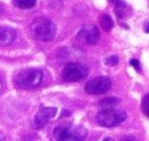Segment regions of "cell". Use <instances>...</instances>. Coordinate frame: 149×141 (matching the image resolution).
<instances>
[{"instance_id":"obj_1","label":"cell","mask_w":149,"mask_h":141,"mask_svg":"<svg viewBox=\"0 0 149 141\" xmlns=\"http://www.w3.org/2000/svg\"><path fill=\"white\" fill-rule=\"evenodd\" d=\"M88 131L81 126L64 124L57 126L53 131V136L57 140L62 141H81L87 137Z\"/></svg>"},{"instance_id":"obj_2","label":"cell","mask_w":149,"mask_h":141,"mask_svg":"<svg viewBox=\"0 0 149 141\" xmlns=\"http://www.w3.org/2000/svg\"><path fill=\"white\" fill-rule=\"evenodd\" d=\"M31 33L37 40L49 41L53 40L56 34V28L53 22L47 17H38L32 22Z\"/></svg>"},{"instance_id":"obj_3","label":"cell","mask_w":149,"mask_h":141,"mask_svg":"<svg viewBox=\"0 0 149 141\" xmlns=\"http://www.w3.org/2000/svg\"><path fill=\"white\" fill-rule=\"evenodd\" d=\"M126 118L125 111L114 107L103 108L96 115V122L104 127H113L123 123Z\"/></svg>"},{"instance_id":"obj_4","label":"cell","mask_w":149,"mask_h":141,"mask_svg":"<svg viewBox=\"0 0 149 141\" xmlns=\"http://www.w3.org/2000/svg\"><path fill=\"white\" fill-rule=\"evenodd\" d=\"M43 80L42 70L34 68H28L19 72L16 77V83L23 89L36 88Z\"/></svg>"},{"instance_id":"obj_5","label":"cell","mask_w":149,"mask_h":141,"mask_svg":"<svg viewBox=\"0 0 149 141\" xmlns=\"http://www.w3.org/2000/svg\"><path fill=\"white\" fill-rule=\"evenodd\" d=\"M89 73V69L81 63H69L63 68L61 77L66 82H78L85 79Z\"/></svg>"},{"instance_id":"obj_6","label":"cell","mask_w":149,"mask_h":141,"mask_svg":"<svg viewBox=\"0 0 149 141\" xmlns=\"http://www.w3.org/2000/svg\"><path fill=\"white\" fill-rule=\"evenodd\" d=\"M112 86V81L108 77L100 76L90 80L85 85V92L89 94H102Z\"/></svg>"},{"instance_id":"obj_7","label":"cell","mask_w":149,"mask_h":141,"mask_svg":"<svg viewBox=\"0 0 149 141\" xmlns=\"http://www.w3.org/2000/svg\"><path fill=\"white\" fill-rule=\"evenodd\" d=\"M57 114L56 107H41L34 117L33 124L35 127L40 128L46 125L49 119L54 117Z\"/></svg>"},{"instance_id":"obj_8","label":"cell","mask_w":149,"mask_h":141,"mask_svg":"<svg viewBox=\"0 0 149 141\" xmlns=\"http://www.w3.org/2000/svg\"><path fill=\"white\" fill-rule=\"evenodd\" d=\"M80 34L85 42L90 45H94L100 40V31L95 26H90V27L84 28Z\"/></svg>"},{"instance_id":"obj_9","label":"cell","mask_w":149,"mask_h":141,"mask_svg":"<svg viewBox=\"0 0 149 141\" xmlns=\"http://www.w3.org/2000/svg\"><path fill=\"white\" fill-rule=\"evenodd\" d=\"M17 33L14 29L0 27V46H6L16 40Z\"/></svg>"},{"instance_id":"obj_10","label":"cell","mask_w":149,"mask_h":141,"mask_svg":"<svg viewBox=\"0 0 149 141\" xmlns=\"http://www.w3.org/2000/svg\"><path fill=\"white\" fill-rule=\"evenodd\" d=\"M115 14L118 17V18H125L129 16V9L128 6L123 1V0H118L115 4Z\"/></svg>"},{"instance_id":"obj_11","label":"cell","mask_w":149,"mask_h":141,"mask_svg":"<svg viewBox=\"0 0 149 141\" xmlns=\"http://www.w3.org/2000/svg\"><path fill=\"white\" fill-rule=\"evenodd\" d=\"M37 4V0H14V5L18 8L29 9L34 8Z\"/></svg>"},{"instance_id":"obj_12","label":"cell","mask_w":149,"mask_h":141,"mask_svg":"<svg viewBox=\"0 0 149 141\" xmlns=\"http://www.w3.org/2000/svg\"><path fill=\"white\" fill-rule=\"evenodd\" d=\"M100 23L103 30L110 31L113 28V21L109 15H102L100 19Z\"/></svg>"},{"instance_id":"obj_13","label":"cell","mask_w":149,"mask_h":141,"mask_svg":"<svg viewBox=\"0 0 149 141\" xmlns=\"http://www.w3.org/2000/svg\"><path fill=\"white\" fill-rule=\"evenodd\" d=\"M119 103V100L115 97H108L103 99L100 102L99 105L103 108H109V107H113L115 105H117Z\"/></svg>"},{"instance_id":"obj_14","label":"cell","mask_w":149,"mask_h":141,"mask_svg":"<svg viewBox=\"0 0 149 141\" xmlns=\"http://www.w3.org/2000/svg\"><path fill=\"white\" fill-rule=\"evenodd\" d=\"M142 109H143V111L146 114L149 111V94L146 95L143 101H142Z\"/></svg>"},{"instance_id":"obj_15","label":"cell","mask_w":149,"mask_h":141,"mask_svg":"<svg viewBox=\"0 0 149 141\" xmlns=\"http://www.w3.org/2000/svg\"><path fill=\"white\" fill-rule=\"evenodd\" d=\"M118 57L117 56H111L110 58H108V59L105 61V63L106 64H108V65H110V66H114V65H116V64L118 63Z\"/></svg>"},{"instance_id":"obj_16","label":"cell","mask_w":149,"mask_h":141,"mask_svg":"<svg viewBox=\"0 0 149 141\" xmlns=\"http://www.w3.org/2000/svg\"><path fill=\"white\" fill-rule=\"evenodd\" d=\"M130 65H132L134 70H136L138 73L141 72V66H140V63H139V61L138 60H135V59H133L130 61Z\"/></svg>"},{"instance_id":"obj_17","label":"cell","mask_w":149,"mask_h":141,"mask_svg":"<svg viewBox=\"0 0 149 141\" xmlns=\"http://www.w3.org/2000/svg\"><path fill=\"white\" fill-rule=\"evenodd\" d=\"M70 111H68V110H63L62 111V114H61V117H67V115H70Z\"/></svg>"},{"instance_id":"obj_18","label":"cell","mask_w":149,"mask_h":141,"mask_svg":"<svg viewBox=\"0 0 149 141\" xmlns=\"http://www.w3.org/2000/svg\"><path fill=\"white\" fill-rule=\"evenodd\" d=\"M146 33H149V23L146 24Z\"/></svg>"},{"instance_id":"obj_19","label":"cell","mask_w":149,"mask_h":141,"mask_svg":"<svg viewBox=\"0 0 149 141\" xmlns=\"http://www.w3.org/2000/svg\"><path fill=\"white\" fill-rule=\"evenodd\" d=\"M117 1H118V0H108V2L112 3V4H115Z\"/></svg>"},{"instance_id":"obj_20","label":"cell","mask_w":149,"mask_h":141,"mask_svg":"<svg viewBox=\"0 0 149 141\" xmlns=\"http://www.w3.org/2000/svg\"><path fill=\"white\" fill-rule=\"evenodd\" d=\"M2 86H3V84H2V81H1V79H0V92H1V90H2Z\"/></svg>"},{"instance_id":"obj_21","label":"cell","mask_w":149,"mask_h":141,"mask_svg":"<svg viewBox=\"0 0 149 141\" xmlns=\"http://www.w3.org/2000/svg\"><path fill=\"white\" fill-rule=\"evenodd\" d=\"M1 10H2V8H1V5H0V12H1Z\"/></svg>"},{"instance_id":"obj_22","label":"cell","mask_w":149,"mask_h":141,"mask_svg":"<svg viewBox=\"0 0 149 141\" xmlns=\"http://www.w3.org/2000/svg\"><path fill=\"white\" fill-rule=\"evenodd\" d=\"M0 139H4V138H1V137H0Z\"/></svg>"},{"instance_id":"obj_23","label":"cell","mask_w":149,"mask_h":141,"mask_svg":"<svg viewBox=\"0 0 149 141\" xmlns=\"http://www.w3.org/2000/svg\"><path fill=\"white\" fill-rule=\"evenodd\" d=\"M147 114H148V115H149V111H148V113H147Z\"/></svg>"}]
</instances>
